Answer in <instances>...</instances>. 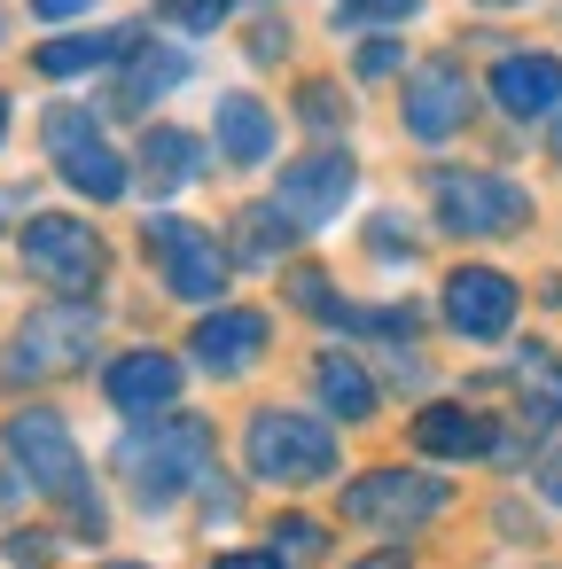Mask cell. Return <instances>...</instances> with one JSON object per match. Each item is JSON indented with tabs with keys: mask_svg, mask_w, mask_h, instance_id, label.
Listing matches in <instances>:
<instances>
[{
	"mask_svg": "<svg viewBox=\"0 0 562 569\" xmlns=\"http://www.w3.org/2000/svg\"><path fill=\"white\" fill-rule=\"evenodd\" d=\"M110 476L141 515H172L180 499L211 491L219 476V421L196 406H172L157 421H126L110 445Z\"/></svg>",
	"mask_w": 562,
	"mask_h": 569,
	"instance_id": "cell-1",
	"label": "cell"
},
{
	"mask_svg": "<svg viewBox=\"0 0 562 569\" xmlns=\"http://www.w3.org/2000/svg\"><path fill=\"white\" fill-rule=\"evenodd\" d=\"M414 203L445 242H523L539 227V196L531 180H515L507 164H469V157H422L414 164Z\"/></svg>",
	"mask_w": 562,
	"mask_h": 569,
	"instance_id": "cell-2",
	"label": "cell"
},
{
	"mask_svg": "<svg viewBox=\"0 0 562 569\" xmlns=\"http://www.w3.org/2000/svg\"><path fill=\"white\" fill-rule=\"evenodd\" d=\"M391 126L414 157H453L476 126H484V71L476 56H461L453 40H430L414 56V71L391 87Z\"/></svg>",
	"mask_w": 562,
	"mask_h": 569,
	"instance_id": "cell-3",
	"label": "cell"
},
{
	"mask_svg": "<svg viewBox=\"0 0 562 569\" xmlns=\"http://www.w3.org/2000/svg\"><path fill=\"white\" fill-rule=\"evenodd\" d=\"M134 250H141V266H149L157 297H165V305H180V312L227 305V297H235V281H243V266H235V250H227L219 219H196L188 203H149V211H141V227H134Z\"/></svg>",
	"mask_w": 562,
	"mask_h": 569,
	"instance_id": "cell-4",
	"label": "cell"
},
{
	"mask_svg": "<svg viewBox=\"0 0 562 569\" xmlns=\"http://www.w3.org/2000/svg\"><path fill=\"white\" fill-rule=\"evenodd\" d=\"M0 460H17V476L40 499H56L87 538H102V491H95V468H87V445H79L71 413L56 398H24L0 421Z\"/></svg>",
	"mask_w": 562,
	"mask_h": 569,
	"instance_id": "cell-5",
	"label": "cell"
},
{
	"mask_svg": "<svg viewBox=\"0 0 562 569\" xmlns=\"http://www.w3.org/2000/svg\"><path fill=\"white\" fill-rule=\"evenodd\" d=\"M243 468L250 483H274V491H321V483H344V429L305 398H266L243 413Z\"/></svg>",
	"mask_w": 562,
	"mask_h": 569,
	"instance_id": "cell-6",
	"label": "cell"
},
{
	"mask_svg": "<svg viewBox=\"0 0 562 569\" xmlns=\"http://www.w3.org/2000/svg\"><path fill=\"white\" fill-rule=\"evenodd\" d=\"M17 266H24V281H40L48 297L102 305V297H110V273H118V250H110V234L95 227V211H79V203H40V211L17 227Z\"/></svg>",
	"mask_w": 562,
	"mask_h": 569,
	"instance_id": "cell-7",
	"label": "cell"
},
{
	"mask_svg": "<svg viewBox=\"0 0 562 569\" xmlns=\"http://www.w3.org/2000/svg\"><path fill=\"white\" fill-rule=\"evenodd\" d=\"M359 188H367L359 141H297V149L266 172V196L297 219L305 242H321L328 227H344V211L359 203Z\"/></svg>",
	"mask_w": 562,
	"mask_h": 569,
	"instance_id": "cell-8",
	"label": "cell"
},
{
	"mask_svg": "<svg viewBox=\"0 0 562 569\" xmlns=\"http://www.w3.org/2000/svg\"><path fill=\"white\" fill-rule=\"evenodd\" d=\"M445 507H453V483L430 476L422 460H375L336 483V522H352L359 538H414Z\"/></svg>",
	"mask_w": 562,
	"mask_h": 569,
	"instance_id": "cell-9",
	"label": "cell"
},
{
	"mask_svg": "<svg viewBox=\"0 0 562 569\" xmlns=\"http://www.w3.org/2000/svg\"><path fill=\"white\" fill-rule=\"evenodd\" d=\"M102 328L110 312L102 305H79V297H40L17 328H9V359L0 375L9 382H63V375H95L102 359Z\"/></svg>",
	"mask_w": 562,
	"mask_h": 569,
	"instance_id": "cell-10",
	"label": "cell"
},
{
	"mask_svg": "<svg viewBox=\"0 0 562 569\" xmlns=\"http://www.w3.org/2000/svg\"><path fill=\"white\" fill-rule=\"evenodd\" d=\"M204 133H211V164L219 180H266L282 157H289V110L274 87L258 79H227L204 110Z\"/></svg>",
	"mask_w": 562,
	"mask_h": 569,
	"instance_id": "cell-11",
	"label": "cell"
},
{
	"mask_svg": "<svg viewBox=\"0 0 562 569\" xmlns=\"http://www.w3.org/2000/svg\"><path fill=\"white\" fill-rule=\"evenodd\" d=\"M196 79H204V48H196V40H172V32L149 24V32L126 48V63L95 87V102H102L110 126L134 133V126H149V118H165V102L188 94Z\"/></svg>",
	"mask_w": 562,
	"mask_h": 569,
	"instance_id": "cell-12",
	"label": "cell"
},
{
	"mask_svg": "<svg viewBox=\"0 0 562 569\" xmlns=\"http://www.w3.org/2000/svg\"><path fill=\"white\" fill-rule=\"evenodd\" d=\"M180 351H188V367H196L204 382H250V375L282 351V320H274V305H258V297H227V305L188 312Z\"/></svg>",
	"mask_w": 562,
	"mask_h": 569,
	"instance_id": "cell-13",
	"label": "cell"
},
{
	"mask_svg": "<svg viewBox=\"0 0 562 569\" xmlns=\"http://www.w3.org/2000/svg\"><path fill=\"white\" fill-rule=\"evenodd\" d=\"M523 320V281L500 266V258H453L437 273V328L453 343H507Z\"/></svg>",
	"mask_w": 562,
	"mask_h": 569,
	"instance_id": "cell-14",
	"label": "cell"
},
{
	"mask_svg": "<svg viewBox=\"0 0 562 569\" xmlns=\"http://www.w3.org/2000/svg\"><path fill=\"white\" fill-rule=\"evenodd\" d=\"M484 71V118L515 126V133H539L554 110H562V48L554 40H507L500 56L476 63Z\"/></svg>",
	"mask_w": 562,
	"mask_h": 569,
	"instance_id": "cell-15",
	"label": "cell"
},
{
	"mask_svg": "<svg viewBox=\"0 0 562 569\" xmlns=\"http://www.w3.org/2000/svg\"><path fill=\"white\" fill-rule=\"evenodd\" d=\"M141 32H149L141 9L134 17H102V24H71V32H40V40H24V79H40L56 94L63 87H102Z\"/></svg>",
	"mask_w": 562,
	"mask_h": 569,
	"instance_id": "cell-16",
	"label": "cell"
},
{
	"mask_svg": "<svg viewBox=\"0 0 562 569\" xmlns=\"http://www.w3.org/2000/svg\"><path fill=\"white\" fill-rule=\"evenodd\" d=\"M188 351L180 343H157V336H141V343H118L102 367H95V390H102V406L118 413V421H157V413H172L180 406V390H188Z\"/></svg>",
	"mask_w": 562,
	"mask_h": 569,
	"instance_id": "cell-17",
	"label": "cell"
},
{
	"mask_svg": "<svg viewBox=\"0 0 562 569\" xmlns=\"http://www.w3.org/2000/svg\"><path fill=\"white\" fill-rule=\"evenodd\" d=\"M126 149H134V188H141L149 203H188L204 180H219V164H211V133L188 126V118H172V110L149 118V126H134Z\"/></svg>",
	"mask_w": 562,
	"mask_h": 569,
	"instance_id": "cell-18",
	"label": "cell"
},
{
	"mask_svg": "<svg viewBox=\"0 0 562 569\" xmlns=\"http://www.w3.org/2000/svg\"><path fill=\"white\" fill-rule=\"evenodd\" d=\"M406 452L430 468H469V460H507L515 437L500 429V413L469 406V398H414L406 413Z\"/></svg>",
	"mask_w": 562,
	"mask_h": 569,
	"instance_id": "cell-19",
	"label": "cell"
},
{
	"mask_svg": "<svg viewBox=\"0 0 562 569\" xmlns=\"http://www.w3.org/2000/svg\"><path fill=\"white\" fill-rule=\"evenodd\" d=\"M274 94H282V110H289V133H297V141H359L367 94L336 71V56H305Z\"/></svg>",
	"mask_w": 562,
	"mask_h": 569,
	"instance_id": "cell-20",
	"label": "cell"
},
{
	"mask_svg": "<svg viewBox=\"0 0 562 569\" xmlns=\"http://www.w3.org/2000/svg\"><path fill=\"white\" fill-rule=\"evenodd\" d=\"M305 390H313V406H321L336 429H367V421H383V406H391L375 359H367L359 343H344V336H321V343L305 351Z\"/></svg>",
	"mask_w": 562,
	"mask_h": 569,
	"instance_id": "cell-21",
	"label": "cell"
},
{
	"mask_svg": "<svg viewBox=\"0 0 562 569\" xmlns=\"http://www.w3.org/2000/svg\"><path fill=\"white\" fill-rule=\"evenodd\" d=\"M305 56H313L305 9H282V0H250V9L235 17V63H243V79L282 87V79H289Z\"/></svg>",
	"mask_w": 562,
	"mask_h": 569,
	"instance_id": "cell-22",
	"label": "cell"
},
{
	"mask_svg": "<svg viewBox=\"0 0 562 569\" xmlns=\"http://www.w3.org/2000/svg\"><path fill=\"white\" fill-rule=\"evenodd\" d=\"M48 180H56L79 211H118V203L141 196V188H134V149H126L118 133H95V141L63 149V157L48 164Z\"/></svg>",
	"mask_w": 562,
	"mask_h": 569,
	"instance_id": "cell-23",
	"label": "cell"
},
{
	"mask_svg": "<svg viewBox=\"0 0 562 569\" xmlns=\"http://www.w3.org/2000/svg\"><path fill=\"white\" fill-rule=\"evenodd\" d=\"M219 234H227V250H235V266H243V273H282L297 250H313V242L297 234V219H289L266 188H250V196L219 219Z\"/></svg>",
	"mask_w": 562,
	"mask_h": 569,
	"instance_id": "cell-24",
	"label": "cell"
},
{
	"mask_svg": "<svg viewBox=\"0 0 562 569\" xmlns=\"http://www.w3.org/2000/svg\"><path fill=\"white\" fill-rule=\"evenodd\" d=\"M274 289H282V312H297L305 328H321V336H344L352 328V289L336 281V266L328 258H313V250H297L282 273H274Z\"/></svg>",
	"mask_w": 562,
	"mask_h": 569,
	"instance_id": "cell-25",
	"label": "cell"
},
{
	"mask_svg": "<svg viewBox=\"0 0 562 569\" xmlns=\"http://www.w3.org/2000/svg\"><path fill=\"white\" fill-rule=\"evenodd\" d=\"M507 390H515V413L531 437H554L562 429V351L546 336H523L507 351Z\"/></svg>",
	"mask_w": 562,
	"mask_h": 569,
	"instance_id": "cell-26",
	"label": "cell"
},
{
	"mask_svg": "<svg viewBox=\"0 0 562 569\" xmlns=\"http://www.w3.org/2000/svg\"><path fill=\"white\" fill-rule=\"evenodd\" d=\"M437 17V0H313V32L328 48L359 40V32H422Z\"/></svg>",
	"mask_w": 562,
	"mask_h": 569,
	"instance_id": "cell-27",
	"label": "cell"
},
{
	"mask_svg": "<svg viewBox=\"0 0 562 569\" xmlns=\"http://www.w3.org/2000/svg\"><path fill=\"white\" fill-rule=\"evenodd\" d=\"M430 320H437V305H422V297H359L344 343H359V351H398V343H422Z\"/></svg>",
	"mask_w": 562,
	"mask_h": 569,
	"instance_id": "cell-28",
	"label": "cell"
},
{
	"mask_svg": "<svg viewBox=\"0 0 562 569\" xmlns=\"http://www.w3.org/2000/svg\"><path fill=\"white\" fill-rule=\"evenodd\" d=\"M414 56H422V48H414L406 32H359V40H344V48H336V71L375 102V94H391V87L414 71Z\"/></svg>",
	"mask_w": 562,
	"mask_h": 569,
	"instance_id": "cell-29",
	"label": "cell"
},
{
	"mask_svg": "<svg viewBox=\"0 0 562 569\" xmlns=\"http://www.w3.org/2000/svg\"><path fill=\"white\" fill-rule=\"evenodd\" d=\"M359 258H367L375 273H414V266L430 258V234H422V219H414L406 203H375V211L359 219Z\"/></svg>",
	"mask_w": 562,
	"mask_h": 569,
	"instance_id": "cell-30",
	"label": "cell"
},
{
	"mask_svg": "<svg viewBox=\"0 0 562 569\" xmlns=\"http://www.w3.org/2000/svg\"><path fill=\"white\" fill-rule=\"evenodd\" d=\"M95 133H118V126L102 118V102H95V94H56V102H40V126H32L40 164H56L63 149H79V141H95Z\"/></svg>",
	"mask_w": 562,
	"mask_h": 569,
	"instance_id": "cell-31",
	"label": "cell"
},
{
	"mask_svg": "<svg viewBox=\"0 0 562 569\" xmlns=\"http://www.w3.org/2000/svg\"><path fill=\"white\" fill-rule=\"evenodd\" d=\"M243 9H250V0H149L141 17H149L157 32H172V40H196V48H204V40H227Z\"/></svg>",
	"mask_w": 562,
	"mask_h": 569,
	"instance_id": "cell-32",
	"label": "cell"
},
{
	"mask_svg": "<svg viewBox=\"0 0 562 569\" xmlns=\"http://www.w3.org/2000/svg\"><path fill=\"white\" fill-rule=\"evenodd\" d=\"M266 538H274V553L289 561V569H313V561H328V522L321 515H297V507H282L274 522H266Z\"/></svg>",
	"mask_w": 562,
	"mask_h": 569,
	"instance_id": "cell-33",
	"label": "cell"
},
{
	"mask_svg": "<svg viewBox=\"0 0 562 569\" xmlns=\"http://www.w3.org/2000/svg\"><path fill=\"white\" fill-rule=\"evenodd\" d=\"M17 17H24L32 32H71V24H102L110 0H24Z\"/></svg>",
	"mask_w": 562,
	"mask_h": 569,
	"instance_id": "cell-34",
	"label": "cell"
},
{
	"mask_svg": "<svg viewBox=\"0 0 562 569\" xmlns=\"http://www.w3.org/2000/svg\"><path fill=\"white\" fill-rule=\"evenodd\" d=\"M32 211H40V180H0V242H17Z\"/></svg>",
	"mask_w": 562,
	"mask_h": 569,
	"instance_id": "cell-35",
	"label": "cell"
},
{
	"mask_svg": "<svg viewBox=\"0 0 562 569\" xmlns=\"http://www.w3.org/2000/svg\"><path fill=\"white\" fill-rule=\"evenodd\" d=\"M9 561H17V569H48V561H56V530L17 522V530H9Z\"/></svg>",
	"mask_w": 562,
	"mask_h": 569,
	"instance_id": "cell-36",
	"label": "cell"
},
{
	"mask_svg": "<svg viewBox=\"0 0 562 569\" xmlns=\"http://www.w3.org/2000/svg\"><path fill=\"white\" fill-rule=\"evenodd\" d=\"M204 569H289L274 546H227V553H211Z\"/></svg>",
	"mask_w": 562,
	"mask_h": 569,
	"instance_id": "cell-37",
	"label": "cell"
},
{
	"mask_svg": "<svg viewBox=\"0 0 562 569\" xmlns=\"http://www.w3.org/2000/svg\"><path fill=\"white\" fill-rule=\"evenodd\" d=\"M531 483H539V499H546V507H562V445H546V452H539Z\"/></svg>",
	"mask_w": 562,
	"mask_h": 569,
	"instance_id": "cell-38",
	"label": "cell"
},
{
	"mask_svg": "<svg viewBox=\"0 0 562 569\" xmlns=\"http://www.w3.org/2000/svg\"><path fill=\"white\" fill-rule=\"evenodd\" d=\"M539 0H461V17H492V24H507V17H531Z\"/></svg>",
	"mask_w": 562,
	"mask_h": 569,
	"instance_id": "cell-39",
	"label": "cell"
},
{
	"mask_svg": "<svg viewBox=\"0 0 562 569\" xmlns=\"http://www.w3.org/2000/svg\"><path fill=\"white\" fill-rule=\"evenodd\" d=\"M17 499H32V483H24V476H17V460H0V515H9V507H17Z\"/></svg>",
	"mask_w": 562,
	"mask_h": 569,
	"instance_id": "cell-40",
	"label": "cell"
},
{
	"mask_svg": "<svg viewBox=\"0 0 562 569\" xmlns=\"http://www.w3.org/2000/svg\"><path fill=\"white\" fill-rule=\"evenodd\" d=\"M344 569H414L398 546H375V553H359V561H344Z\"/></svg>",
	"mask_w": 562,
	"mask_h": 569,
	"instance_id": "cell-41",
	"label": "cell"
},
{
	"mask_svg": "<svg viewBox=\"0 0 562 569\" xmlns=\"http://www.w3.org/2000/svg\"><path fill=\"white\" fill-rule=\"evenodd\" d=\"M17 141V87H0V149Z\"/></svg>",
	"mask_w": 562,
	"mask_h": 569,
	"instance_id": "cell-42",
	"label": "cell"
},
{
	"mask_svg": "<svg viewBox=\"0 0 562 569\" xmlns=\"http://www.w3.org/2000/svg\"><path fill=\"white\" fill-rule=\"evenodd\" d=\"M539 149H546V164H562V110L539 126Z\"/></svg>",
	"mask_w": 562,
	"mask_h": 569,
	"instance_id": "cell-43",
	"label": "cell"
},
{
	"mask_svg": "<svg viewBox=\"0 0 562 569\" xmlns=\"http://www.w3.org/2000/svg\"><path fill=\"white\" fill-rule=\"evenodd\" d=\"M539 305H554V312H562V273H546V281H539Z\"/></svg>",
	"mask_w": 562,
	"mask_h": 569,
	"instance_id": "cell-44",
	"label": "cell"
},
{
	"mask_svg": "<svg viewBox=\"0 0 562 569\" xmlns=\"http://www.w3.org/2000/svg\"><path fill=\"white\" fill-rule=\"evenodd\" d=\"M17 24H24L17 9H0V48H9V32H17Z\"/></svg>",
	"mask_w": 562,
	"mask_h": 569,
	"instance_id": "cell-45",
	"label": "cell"
},
{
	"mask_svg": "<svg viewBox=\"0 0 562 569\" xmlns=\"http://www.w3.org/2000/svg\"><path fill=\"white\" fill-rule=\"evenodd\" d=\"M102 569H149V561H102Z\"/></svg>",
	"mask_w": 562,
	"mask_h": 569,
	"instance_id": "cell-46",
	"label": "cell"
},
{
	"mask_svg": "<svg viewBox=\"0 0 562 569\" xmlns=\"http://www.w3.org/2000/svg\"><path fill=\"white\" fill-rule=\"evenodd\" d=\"M282 9H313V0H282Z\"/></svg>",
	"mask_w": 562,
	"mask_h": 569,
	"instance_id": "cell-47",
	"label": "cell"
},
{
	"mask_svg": "<svg viewBox=\"0 0 562 569\" xmlns=\"http://www.w3.org/2000/svg\"><path fill=\"white\" fill-rule=\"evenodd\" d=\"M554 32H562V9H554Z\"/></svg>",
	"mask_w": 562,
	"mask_h": 569,
	"instance_id": "cell-48",
	"label": "cell"
}]
</instances>
